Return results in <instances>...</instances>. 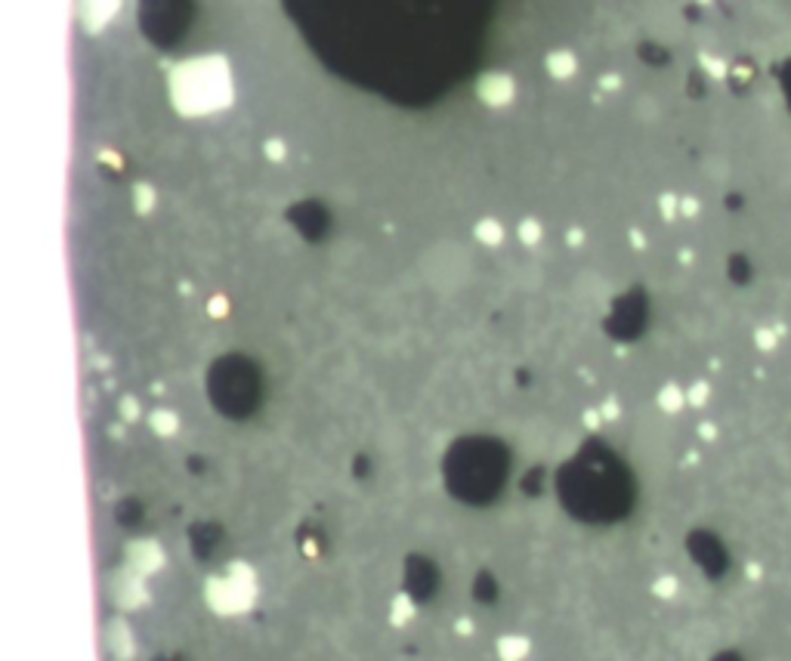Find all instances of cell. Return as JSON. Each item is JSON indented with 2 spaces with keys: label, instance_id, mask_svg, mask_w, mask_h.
Returning <instances> with one entry per match:
<instances>
[{
  "label": "cell",
  "instance_id": "obj_1",
  "mask_svg": "<svg viewBox=\"0 0 791 661\" xmlns=\"http://www.w3.org/2000/svg\"><path fill=\"white\" fill-rule=\"evenodd\" d=\"M170 102L185 118L213 115L229 108L232 102V78L229 65L220 56L185 59L170 71Z\"/></svg>",
  "mask_w": 791,
  "mask_h": 661
},
{
  "label": "cell",
  "instance_id": "obj_2",
  "mask_svg": "<svg viewBox=\"0 0 791 661\" xmlns=\"http://www.w3.org/2000/svg\"><path fill=\"white\" fill-rule=\"evenodd\" d=\"M476 93H479V99L486 102L489 108H501V106H507V102H514V96H516V83H514V78H510V74L489 71V74H482V78H479Z\"/></svg>",
  "mask_w": 791,
  "mask_h": 661
},
{
  "label": "cell",
  "instance_id": "obj_3",
  "mask_svg": "<svg viewBox=\"0 0 791 661\" xmlns=\"http://www.w3.org/2000/svg\"><path fill=\"white\" fill-rule=\"evenodd\" d=\"M544 68L551 71L556 81H566V78L575 74V68H578V59H575V53H569V50H553V53H547Z\"/></svg>",
  "mask_w": 791,
  "mask_h": 661
},
{
  "label": "cell",
  "instance_id": "obj_4",
  "mask_svg": "<svg viewBox=\"0 0 791 661\" xmlns=\"http://www.w3.org/2000/svg\"><path fill=\"white\" fill-rule=\"evenodd\" d=\"M148 426H152L155 436L167 439V436H176V430H180V417H176L170 408H155V411L148 414Z\"/></svg>",
  "mask_w": 791,
  "mask_h": 661
},
{
  "label": "cell",
  "instance_id": "obj_5",
  "mask_svg": "<svg viewBox=\"0 0 791 661\" xmlns=\"http://www.w3.org/2000/svg\"><path fill=\"white\" fill-rule=\"evenodd\" d=\"M473 235H476V238L482 241V245L495 247V245H501V238H504V226H501V222H498L495 217H486V220H479V222H476Z\"/></svg>",
  "mask_w": 791,
  "mask_h": 661
},
{
  "label": "cell",
  "instance_id": "obj_6",
  "mask_svg": "<svg viewBox=\"0 0 791 661\" xmlns=\"http://www.w3.org/2000/svg\"><path fill=\"white\" fill-rule=\"evenodd\" d=\"M541 235H544V226L541 222H538L535 217H526V220H519V226H516V238L523 241V245H538V241H541Z\"/></svg>",
  "mask_w": 791,
  "mask_h": 661
},
{
  "label": "cell",
  "instance_id": "obj_7",
  "mask_svg": "<svg viewBox=\"0 0 791 661\" xmlns=\"http://www.w3.org/2000/svg\"><path fill=\"white\" fill-rule=\"evenodd\" d=\"M133 207H136V213H148L155 207V189L148 183L133 185Z\"/></svg>",
  "mask_w": 791,
  "mask_h": 661
},
{
  "label": "cell",
  "instance_id": "obj_8",
  "mask_svg": "<svg viewBox=\"0 0 791 661\" xmlns=\"http://www.w3.org/2000/svg\"><path fill=\"white\" fill-rule=\"evenodd\" d=\"M263 152H266V158L269 161H285V143L278 136H272V139H266V145H263Z\"/></svg>",
  "mask_w": 791,
  "mask_h": 661
},
{
  "label": "cell",
  "instance_id": "obj_9",
  "mask_svg": "<svg viewBox=\"0 0 791 661\" xmlns=\"http://www.w3.org/2000/svg\"><path fill=\"white\" fill-rule=\"evenodd\" d=\"M121 417H124V421H136V417H139V402H136L133 396L121 399Z\"/></svg>",
  "mask_w": 791,
  "mask_h": 661
},
{
  "label": "cell",
  "instance_id": "obj_10",
  "mask_svg": "<svg viewBox=\"0 0 791 661\" xmlns=\"http://www.w3.org/2000/svg\"><path fill=\"white\" fill-rule=\"evenodd\" d=\"M208 309H210L213 319H223V315L229 312V300H226V297H213V300L208 303Z\"/></svg>",
  "mask_w": 791,
  "mask_h": 661
},
{
  "label": "cell",
  "instance_id": "obj_11",
  "mask_svg": "<svg viewBox=\"0 0 791 661\" xmlns=\"http://www.w3.org/2000/svg\"><path fill=\"white\" fill-rule=\"evenodd\" d=\"M581 241H584L581 229H569V232H566V245H581Z\"/></svg>",
  "mask_w": 791,
  "mask_h": 661
},
{
  "label": "cell",
  "instance_id": "obj_12",
  "mask_svg": "<svg viewBox=\"0 0 791 661\" xmlns=\"http://www.w3.org/2000/svg\"><path fill=\"white\" fill-rule=\"evenodd\" d=\"M662 405H671V411H674V405H677V393H674V389H665V393H662Z\"/></svg>",
  "mask_w": 791,
  "mask_h": 661
},
{
  "label": "cell",
  "instance_id": "obj_13",
  "mask_svg": "<svg viewBox=\"0 0 791 661\" xmlns=\"http://www.w3.org/2000/svg\"><path fill=\"white\" fill-rule=\"evenodd\" d=\"M600 83H603V90H616L621 81H618V78H612V74H606V78H603Z\"/></svg>",
  "mask_w": 791,
  "mask_h": 661
},
{
  "label": "cell",
  "instance_id": "obj_14",
  "mask_svg": "<svg viewBox=\"0 0 791 661\" xmlns=\"http://www.w3.org/2000/svg\"><path fill=\"white\" fill-rule=\"evenodd\" d=\"M616 414H618V405H616V402H612V399H609V402L603 405V417H616Z\"/></svg>",
  "mask_w": 791,
  "mask_h": 661
},
{
  "label": "cell",
  "instance_id": "obj_15",
  "mask_svg": "<svg viewBox=\"0 0 791 661\" xmlns=\"http://www.w3.org/2000/svg\"><path fill=\"white\" fill-rule=\"evenodd\" d=\"M584 424H588V426H597V424H600V414H597V411H588V414H584Z\"/></svg>",
  "mask_w": 791,
  "mask_h": 661
}]
</instances>
